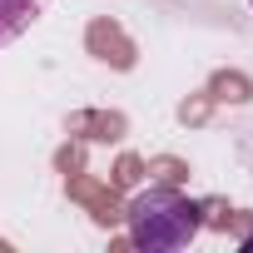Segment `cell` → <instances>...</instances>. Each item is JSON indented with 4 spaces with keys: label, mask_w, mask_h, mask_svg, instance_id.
Here are the masks:
<instances>
[{
    "label": "cell",
    "mask_w": 253,
    "mask_h": 253,
    "mask_svg": "<svg viewBox=\"0 0 253 253\" xmlns=\"http://www.w3.org/2000/svg\"><path fill=\"white\" fill-rule=\"evenodd\" d=\"M124 223H129V243L144 248V253H174V248H189L204 228V204L159 184V189H144L129 199L124 209Z\"/></svg>",
    "instance_id": "cell-1"
},
{
    "label": "cell",
    "mask_w": 253,
    "mask_h": 253,
    "mask_svg": "<svg viewBox=\"0 0 253 253\" xmlns=\"http://www.w3.org/2000/svg\"><path fill=\"white\" fill-rule=\"evenodd\" d=\"M40 15H45V0H0V45L20 40Z\"/></svg>",
    "instance_id": "cell-2"
},
{
    "label": "cell",
    "mask_w": 253,
    "mask_h": 253,
    "mask_svg": "<svg viewBox=\"0 0 253 253\" xmlns=\"http://www.w3.org/2000/svg\"><path fill=\"white\" fill-rule=\"evenodd\" d=\"M243 253H253V238H243Z\"/></svg>",
    "instance_id": "cell-3"
},
{
    "label": "cell",
    "mask_w": 253,
    "mask_h": 253,
    "mask_svg": "<svg viewBox=\"0 0 253 253\" xmlns=\"http://www.w3.org/2000/svg\"><path fill=\"white\" fill-rule=\"evenodd\" d=\"M248 5H253V0H248Z\"/></svg>",
    "instance_id": "cell-4"
}]
</instances>
